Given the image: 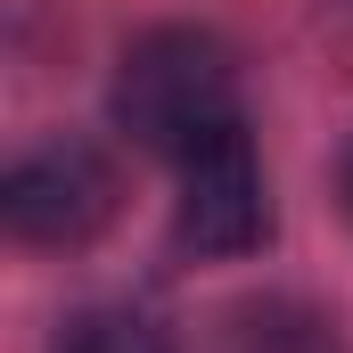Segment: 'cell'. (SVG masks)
<instances>
[{"label":"cell","instance_id":"277c9868","mask_svg":"<svg viewBox=\"0 0 353 353\" xmlns=\"http://www.w3.org/2000/svg\"><path fill=\"white\" fill-rule=\"evenodd\" d=\"M214 353H345L337 321L304 296H247L222 312V337Z\"/></svg>","mask_w":353,"mask_h":353},{"label":"cell","instance_id":"6da1fadb","mask_svg":"<svg viewBox=\"0 0 353 353\" xmlns=\"http://www.w3.org/2000/svg\"><path fill=\"white\" fill-rule=\"evenodd\" d=\"M115 123L148 148V157H197L205 140L239 132V58L197 33V25H157L115 58V90H107Z\"/></svg>","mask_w":353,"mask_h":353},{"label":"cell","instance_id":"5b68a950","mask_svg":"<svg viewBox=\"0 0 353 353\" xmlns=\"http://www.w3.org/2000/svg\"><path fill=\"white\" fill-rule=\"evenodd\" d=\"M50 353H173V337L132 304H83V312L58 321Z\"/></svg>","mask_w":353,"mask_h":353},{"label":"cell","instance_id":"3957f363","mask_svg":"<svg viewBox=\"0 0 353 353\" xmlns=\"http://www.w3.org/2000/svg\"><path fill=\"white\" fill-rule=\"evenodd\" d=\"M271 239V189L255 165L247 123L181 157V197H173V247L181 255H247Z\"/></svg>","mask_w":353,"mask_h":353},{"label":"cell","instance_id":"8992f818","mask_svg":"<svg viewBox=\"0 0 353 353\" xmlns=\"http://www.w3.org/2000/svg\"><path fill=\"white\" fill-rule=\"evenodd\" d=\"M337 205H345V214H353V140H345V148H337Z\"/></svg>","mask_w":353,"mask_h":353},{"label":"cell","instance_id":"7a4b0ae2","mask_svg":"<svg viewBox=\"0 0 353 353\" xmlns=\"http://www.w3.org/2000/svg\"><path fill=\"white\" fill-rule=\"evenodd\" d=\"M0 214L25 247H83L115 222V165L90 140H50L0 181Z\"/></svg>","mask_w":353,"mask_h":353}]
</instances>
